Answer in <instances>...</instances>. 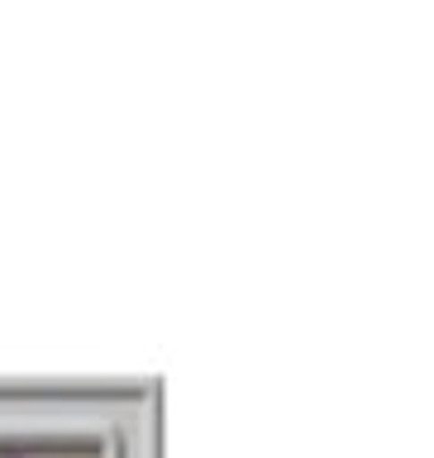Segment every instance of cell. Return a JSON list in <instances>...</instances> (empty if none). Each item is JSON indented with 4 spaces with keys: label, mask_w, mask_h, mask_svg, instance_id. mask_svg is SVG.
<instances>
[]
</instances>
